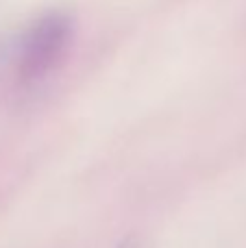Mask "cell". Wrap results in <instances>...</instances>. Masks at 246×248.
Wrapping results in <instances>:
<instances>
[{"label":"cell","mask_w":246,"mask_h":248,"mask_svg":"<svg viewBox=\"0 0 246 248\" xmlns=\"http://www.w3.org/2000/svg\"><path fill=\"white\" fill-rule=\"evenodd\" d=\"M72 37V22L65 13H46L24 31L17 46L15 70L22 83L42 81L63 61Z\"/></svg>","instance_id":"obj_1"}]
</instances>
